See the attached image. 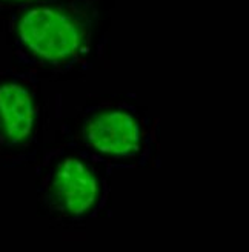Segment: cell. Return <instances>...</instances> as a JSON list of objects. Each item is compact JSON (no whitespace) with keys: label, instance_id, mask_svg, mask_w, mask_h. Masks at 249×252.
<instances>
[{"label":"cell","instance_id":"1","mask_svg":"<svg viewBox=\"0 0 249 252\" xmlns=\"http://www.w3.org/2000/svg\"><path fill=\"white\" fill-rule=\"evenodd\" d=\"M56 138L76 146L113 171L160 166V120L124 100H103L62 120Z\"/></svg>","mask_w":249,"mask_h":252},{"label":"cell","instance_id":"4","mask_svg":"<svg viewBox=\"0 0 249 252\" xmlns=\"http://www.w3.org/2000/svg\"><path fill=\"white\" fill-rule=\"evenodd\" d=\"M46 129L45 111L31 88L19 82L0 85V145L37 157Z\"/></svg>","mask_w":249,"mask_h":252},{"label":"cell","instance_id":"3","mask_svg":"<svg viewBox=\"0 0 249 252\" xmlns=\"http://www.w3.org/2000/svg\"><path fill=\"white\" fill-rule=\"evenodd\" d=\"M79 2H53L30 8L20 17L17 34L35 59L53 66L69 65L90 43V22Z\"/></svg>","mask_w":249,"mask_h":252},{"label":"cell","instance_id":"2","mask_svg":"<svg viewBox=\"0 0 249 252\" xmlns=\"http://www.w3.org/2000/svg\"><path fill=\"white\" fill-rule=\"evenodd\" d=\"M113 169L85 151L56 140L37 166V197L45 216L60 228H82L106 217Z\"/></svg>","mask_w":249,"mask_h":252}]
</instances>
